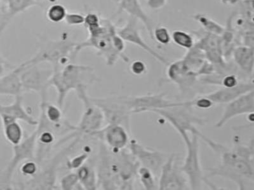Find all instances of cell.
Returning a JSON list of instances; mask_svg holds the SVG:
<instances>
[{"mask_svg": "<svg viewBox=\"0 0 254 190\" xmlns=\"http://www.w3.org/2000/svg\"><path fill=\"white\" fill-rule=\"evenodd\" d=\"M254 141L244 144L235 141L233 146L222 144L217 153L218 166L206 169V177H220L231 181L241 190H254Z\"/></svg>", "mask_w": 254, "mask_h": 190, "instance_id": "1", "label": "cell"}, {"mask_svg": "<svg viewBox=\"0 0 254 190\" xmlns=\"http://www.w3.org/2000/svg\"><path fill=\"white\" fill-rule=\"evenodd\" d=\"M140 165L128 148L113 151L101 142L97 167V189L133 190Z\"/></svg>", "mask_w": 254, "mask_h": 190, "instance_id": "2", "label": "cell"}, {"mask_svg": "<svg viewBox=\"0 0 254 190\" xmlns=\"http://www.w3.org/2000/svg\"><path fill=\"white\" fill-rule=\"evenodd\" d=\"M50 87L55 88L58 93V106L63 109L68 94L87 90L89 86L99 81L95 70L90 65L68 63L62 68L53 69Z\"/></svg>", "mask_w": 254, "mask_h": 190, "instance_id": "3", "label": "cell"}, {"mask_svg": "<svg viewBox=\"0 0 254 190\" xmlns=\"http://www.w3.org/2000/svg\"><path fill=\"white\" fill-rule=\"evenodd\" d=\"M77 44L78 43L72 40L67 33H64L60 39L42 42L35 55L21 64L28 65L49 63L53 69L62 68L75 60Z\"/></svg>", "mask_w": 254, "mask_h": 190, "instance_id": "4", "label": "cell"}, {"mask_svg": "<svg viewBox=\"0 0 254 190\" xmlns=\"http://www.w3.org/2000/svg\"><path fill=\"white\" fill-rule=\"evenodd\" d=\"M117 27L110 20L101 17V26L94 33L88 35L87 39L78 43L75 49L77 56L84 49L92 48L96 51V55L103 58L108 66H113L119 60L129 62L126 54L119 53L113 45L112 37L117 32Z\"/></svg>", "mask_w": 254, "mask_h": 190, "instance_id": "5", "label": "cell"}, {"mask_svg": "<svg viewBox=\"0 0 254 190\" xmlns=\"http://www.w3.org/2000/svg\"><path fill=\"white\" fill-rule=\"evenodd\" d=\"M185 144L186 154L181 168L187 176L190 190H201L206 186L212 190L219 189L203 173L199 157V137L181 128H177Z\"/></svg>", "mask_w": 254, "mask_h": 190, "instance_id": "6", "label": "cell"}, {"mask_svg": "<svg viewBox=\"0 0 254 190\" xmlns=\"http://www.w3.org/2000/svg\"><path fill=\"white\" fill-rule=\"evenodd\" d=\"M91 101L103 112L107 124H119L131 132V113L129 96H113L92 98Z\"/></svg>", "mask_w": 254, "mask_h": 190, "instance_id": "7", "label": "cell"}, {"mask_svg": "<svg viewBox=\"0 0 254 190\" xmlns=\"http://www.w3.org/2000/svg\"><path fill=\"white\" fill-rule=\"evenodd\" d=\"M40 64L18 65L23 92H36L40 96L47 95L54 70L40 66Z\"/></svg>", "mask_w": 254, "mask_h": 190, "instance_id": "8", "label": "cell"}, {"mask_svg": "<svg viewBox=\"0 0 254 190\" xmlns=\"http://www.w3.org/2000/svg\"><path fill=\"white\" fill-rule=\"evenodd\" d=\"M77 97L83 103L84 110L74 133L80 137L83 135L91 137L95 132L104 127L106 122L104 115L101 109L92 103L88 92L79 94Z\"/></svg>", "mask_w": 254, "mask_h": 190, "instance_id": "9", "label": "cell"}, {"mask_svg": "<svg viewBox=\"0 0 254 190\" xmlns=\"http://www.w3.org/2000/svg\"><path fill=\"white\" fill-rule=\"evenodd\" d=\"M181 165L178 155H169L158 177V190L190 189L187 176L181 169Z\"/></svg>", "mask_w": 254, "mask_h": 190, "instance_id": "10", "label": "cell"}, {"mask_svg": "<svg viewBox=\"0 0 254 190\" xmlns=\"http://www.w3.org/2000/svg\"><path fill=\"white\" fill-rule=\"evenodd\" d=\"M127 148L139 162L140 166L150 169L158 180L161 171L169 155L162 151L147 148L133 138H131Z\"/></svg>", "mask_w": 254, "mask_h": 190, "instance_id": "11", "label": "cell"}, {"mask_svg": "<svg viewBox=\"0 0 254 190\" xmlns=\"http://www.w3.org/2000/svg\"><path fill=\"white\" fill-rule=\"evenodd\" d=\"M79 140L74 139V141L67 148L61 151L48 166L42 171H38L35 175L32 176L30 180L25 184L24 188L27 189L33 190H52L55 189L56 182V171L58 165L60 164L64 156L67 151L71 150L76 145Z\"/></svg>", "mask_w": 254, "mask_h": 190, "instance_id": "12", "label": "cell"}, {"mask_svg": "<svg viewBox=\"0 0 254 190\" xmlns=\"http://www.w3.org/2000/svg\"><path fill=\"white\" fill-rule=\"evenodd\" d=\"M131 133L119 124H107L91 137L99 139L102 143L113 151H119L127 148L131 139Z\"/></svg>", "mask_w": 254, "mask_h": 190, "instance_id": "13", "label": "cell"}, {"mask_svg": "<svg viewBox=\"0 0 254 190\" xmlns=\"http://www.w3.org/2000/svg\"><path fill=\"white\" fill-rule=\"evenodd\" d=\"M192 33L196 35L201 36L200 39L195 43V45L205 54L206 60L214 64L217 68H226V63L223 51H222L220 36L213 35L205 31L199 33L197 31H194Z\"/></svg>", "mask_w": 254, "mask_h": 190, "instance_id": "14", "label": "cell"}, {"mask_svg": "<svg viewBox=\"0 0 254 190\" xmlns=\"http://www.w3.org/2000/svg\"><path fill=\"white\" fill-rule=\"evenodd\" d=\"M118 35L125 41V42L136 45L144 50L147 53L150 54L152 57L162 63L166 65L169 64V61L160 54L154 51L149 45L146 44L140 35V29L138 26V20L133 17H129L126 23L121 28L117 29Z\"/></svg>", "mask_w": 254, "mask_h": 190, "instance_id": "15", "label": "cell"}, {"mask_svg": "<svg viewBox=\"0 0 254 190\" xmlns=\"http://www.w3.org/2000/svg\"><path fill=\"white\" fill-rule=\"evenodd\" d=\"M167 76L169 80L178 85L183 94H187L199 81L198 74L190 69L183 58L171 64L169 63L167 65Z\"/></svg>", "mask_w": 254, "mask_h": 190, "instance_id": "16", "label": "cell"}, {"mask_svg": "<svg viewBox=\"0 0 254 190\" xmlns=\"http://www.w3.org/2000/svg\"><path fill=\"white\" fill-rule=\"evenodd\" d=\"M254 112V90H253L226 104L221 118L215 124V128H222L234 118L253 114Z\"/></svg>", "mask_w": 254, "mask_h": 190, "instance_id": "17", "label": "cell"}, {"mask_svg": "<svg viewBox=\"0 0 254 190\" xmlns=\"http://www.w3.org/2000/svg\"><path fill=\"white\" fill-rule=\"evenodd\" d=\"M36 148V132L34 131L28 137L24 139L17 145L13 146V156L7 166L3 169L11 178L13 174L22 163L28 160H35Z\"/></svg>", "mask_w": 254, "mask_h": 190, "instance_id": "18", "label": "cell"}, {"mask_svg": "<svg viewBox=\"0 0 254 190\" xmlns=\"http://www.w3.org/2000/svg\"><path fill=\"white\" fill-rule=\"evenodd\" d=\"M0 119L2 127L13 122L22 121L31 126H37L38 122L24 108L22 95L15 97V100L8 105L0 103Z\"/></svg>", "mask_w": 254, "mask_h": 190, "instance_id": "19", "label": "cell"}, {"mask_svg": "<svg viewBox=\"0 0 254 190\" xmlns=\"http://www.w3.org/2000/svg\"><path fill=\"white\" fill-rule=\"evenodd\" d=\"M254 90V80L240 81L239 84L233 87H221L209 94L203 95L214 105H226L242 95Z\"/></svg>", "mask_w": 254, "mask_h": 190, "instance_id": "20", "label": "cell"}, {"mask_svg": "<svg viewBox=\"0 0 254 190\" xmlns=\"http://www.w3.org/2000/svg\"><path fill=\"white\" fill-rule=\"evenodd\" d=\"M118 3H119V7H118L117 14L126 12L130 16L140 20L146 27L149 37L154 41L153 24L151 19L143 10L139 0H119Z\"/></svg>", "mask_w": 254, "mask_h": 190, "instance_id": "21", "label": "cell"}, {"mask_svg": "<svg viewBox=\"0 0 254 190\" xmlns=\"http://www.w3.org/2000/svg\"><path fill=\"white\" fill-rule=\"evenodd\" d=\"M235 64L242 71L253 78L254 49L253 47L239 45L233 49L232 53Z\"/></svg>", "mask_w": 254, "mask_h": 190, "instance_id": "22", "label": "cell"}, {"mask_svg": "<svg viewBox=\"0 0 254 190\" xmlns=\"http://www.w3.org/2000/svg\"><path fill=\"white\" fill-rule=\"evenodd\" d=\"M23 93L20 69L16 66L0 78V95L16 97Z\"/></svg>", "mask_w": 254, "mask_h": 190, "instance_id": "23", "label": "cell"}, {"mask_svg": "<svg viewBox=\"0 0 254 190\" xmlns=\"http://www.w3.org/2000/svg\"><path fill=\"white\" fill-rule=\"evenodd\" d=\"M2 19L10 22L11 19L33 6H42L44 0H5Z\"/></svg>", "mask_w": 254, "mask_h": 190, "instance_id": "24", "label": "cell"}, {"mask_svg": "<svg viewBox=\"0 0 254 190\" xmlns=\"http://www.w3.org/2000/svg\"><path fill=\"white\" fill-rule=\"evenodd\" d=\"M79 184L83 190H94L97 189V173L92 167L83 165L79 167L76 173Z\"/></svg>", "mask_w": 254, "mask_h": 190, "instance_id": "25", "label": "cell"}, {"mask_svg": "<svg viewBox=\"0 0 254 190\" xmlns=\"http://www.w3.org/2000/svg\"><path fill=\"white\" fill-rule=\"evenodd\" d=\"M195 21L198 22L204 31L217 36H221L224 30V27L207 15L203 13H196L192 16Z\"/></svg>", "mask_w": 254, "mask_h": 190, "instance_id": "26", "label": "cell"}, {"mask_svg": "<svg viewBox=\"0 0 254 190\" xmlns=\"http://www.w3.org/2000/svg\"><path fill=\"white\" fill-rule=\"evenodd\" d=\"M3 129L6 141L12 146L17 145L24 139V131L18 122L3 126Z\"/></svg>", "mask_w": 254, "mask_h": 190, "instance_id": "27", "label": "cell"}, {"mask_svg": "<svg viewBox=\"0 0 254 190\" xmlns=\"http://www.w3.org/2000/svg\"><path fill=\"white\" fill-rule=\"evenodd\" d=\"M137 176L144 190H158V178L150 169L139 166Z\"/></svg>", "mask_w": 254, "mask_h": 190, "instance_id": "28", "label": "cell"}, {"mask_svg": "<svg viewBox=\"0 0 254 190\" xmlns=\"http://www.w3.org/2000/svg\"><path fill=\"white\" fill-rule=\"evenodd\" d=\"M67 13V9L63 4L53 3L48 8L46 16L52 23H60L64 20Z\"/></svg>", "mask_w": 254, "mask_h": 190, "instance_id": "29", "label": "cell"}, {"mask_svg": "<svg viewBox=\"0 0 254 190\" xmlns=\"http://www.w3.org/2000/svg\"><path fill=\"white\" fill-rule=\"evenodd\" d=\"M172 40L175 44L185 49L190 50L195 44L194 38L191 35L182 30H176L171 35Z\"/></svg>", "mask_w": 254, "mask_h": 190, "instance_id": "30", "label": "cell"}, {"mask_svg": "<svg viewBox=\"0 0 254 190\" xmlns=\"http://www.w3.org/2000/svg\"><path fill=\"white\" fill-rule=\"evenodd\" d=\"M61 189L65 190L83 189L79 184L76 173H71L63 177L61 181Z\"/></svg>", "mask_w": 254, "mask_h": 190, "instance_id": "31", "label": "cell"}, {"mask_svg": "<svg viewBox=\"0 0 254 190\" xmlns=\"http://www.w3.org/2000/svg\"><path fill=\"white\" fill-rule=\"evenodd\" d=\"M153 39L158 44L167 45L171 42V35L165 26H158L153 30Z\"/></svg>", "mask_w": 254, "mask_h": 190, "instance_id": "32", "label": "cell"}, {"mask_svg": "<svg viewBox=\"0 0 254 190\" xmlns=\"http://www.w3.org/2000/svg\"><path fill=\"white\" fill-rule=\"evenodd\" d=\"M87 29L88 34L92 33L98 29L101 25V17L94 12H90L85 15L84 24Z\"/></svg>", "mask_w": 254, "mask_h": 190, "instance_id": "33", "label": "cell"}, {"mask_svg": "<svg viewBox=\"0 0 254 190\" xmlns=\"http://www.w3.org/2000/svg\"><path fill=\"white\" fill-rule=\"evenodd\" d=\"M65 24L70 26H81L85 22V16L78 13H67L65 17Z\"/></svg>", "mask_w": 254, "mask_h": 190, "instance_id": "34", "label": "cell"}, {"mask_svg": "<svg viewBox=\"0 0 254 190\" xmlns=\"http://www.w3.org/2000/svg\"><path fill=\"white\" fill-rule=\"evenodd\" d=\"M240 83L239 78L236 74H225L221 76L219 85L224 87H233L239 84Z\"/></svg>", "mask_w": 254, "mask_h": 190, "instance_id": "35", "label": "cell"}, {"mask_svg": "<svg viewBox=\"0 0 254 190\" xmlns=\"http://www.w3.org/2000/svg\"><path fill=\"white\" fill-rule=\"evenodd\" d=\"M88 153L83 152L81 155L72 158L67 163V166L69 169H78L79 167L83 166L84 163L87 161Z\"/></svg>", "mask_w": 254, "mask_h": 190, "instance_id": "36", "label": "cell"}, {"mask_svg": "<svg viewBox=\"0 0 254 190\" xmlns=\"http://www.w3.org/2000/svg\"><path fill=\"white\" fill-rule=\"evenodd\" d=\"M131 73L135 75L140 76L146 73L147 67L146 63L141 60L133 61L130 65Z\"/></svg>", "mask_w": 254, "mask_h": 190, "instance_id": "37", "label": "cell"}, {"mask_svg": "<svg viewBox=\"0 0 254 190\" xmlns=\"http://www.w3.org/2000/svg\"><path fill=\"white\" fill-rule=\"evenodd\" d=\"M9 22L6 20L2 19L0 21V38H1L2 34L4 32V29H6V26ZM10 64H8L7 61L0 55V78L5 74L6 68L9 67Z\"/></svg>", "mask_w": 254, "mask_h": 190, "instance_id": "38", "label": "cell"}, {"mask_svg": "<svg viewBox=\"0 0 254 190\" xmlns=\"http://www.w3.org/2000/svg\"><path fill=\"white\" fill-rule=\"evenodd\" d=\"M33 160L24 162L20 167V171L24 175L33 176L37 173L38 171L37 162H33Z\"/></svg>", "mask_w": 254, "mask_h": 190, "instance_id": "39", "label": "cell"}, {"mask_svg": "<svg viewBox=\"0 0 254 190\" xmlns=\"http://www.w3.org/2000/svg\"><path fill=\"white\" fill-rule=\"evenodd\" d=\"M167 0H147V4L149 8L154 10H158L165 7Z\"/></svg>", "mask_w": 254, "mask_h": 190, "instance_id": "40", "label": "cell"}, {"mask_svg": "<svg viewBox=\"0 0 254 190\" xmlns=\"http://www.w3.org/2000/svg\"><path fill=\"white\" fill-rule=\"evenodd\" d=\"M222 3L225 4H235L238 2V0H220Z\"/></svg>", "mask_w": 254, "mask_h": 190, "instance_id": "41", "label": "cell"}, {"mask_svg": "<svg viewBox=\"0 0 254 190\" xmlns=\"http://www.w3.org/2000/svg\"><path fill=\"white\" fill-rule=\"evenodd\" d=\"M4 9V6H0V11H3Z\"/></svg>", "mask_w": 254, "mask_h": 190, "instance_id": "42", "label": "cell"}, {"mask_svg": "<svg viewBox=\"0 0 254 190\" xmlns=\"http://www.w3.org/2000/svg\"><path fill=\"white\" fill-rule=\"evenodd\" d=\"M111 1L116 2V3H118V2H119V0H111Z\"/></svg>", "mask_w": 254, "mask_h": 190, "instance_id": "43", "label": "cell"}]
</instances>
